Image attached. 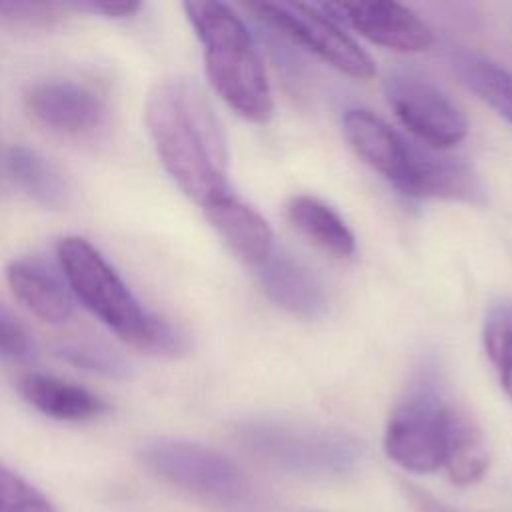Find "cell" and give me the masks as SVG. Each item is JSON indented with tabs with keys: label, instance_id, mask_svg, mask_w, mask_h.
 Instances as JSON below:
<instances>
[{
	"label": "cell",
	"instance_id": "6da1fadb",
	"mask_svg": "<svg viewBox=\"0 0 512 512\" xmlns=\"http://www.w3.org/2000/svg\"><path fill=\"white\" fill-rule=\"evenodd\" d=\"M144 120L164 170L190 200L204 208L232 192L224 126L198 82L160 80L146 98Z\"/></svg>",
	"mask_w": 512,
	"mask_h": 512
},
{
	"label": "cell",
	"instance_id": "7a4b0ae2",
	"mask_svg": "<svg viewBox=\"0 0 512 512\" xmlns=\"http://www.w3.org/2000/svg\"><path fill=\"white\" fill-rule=\"evenodd\" d=\"M384 450L408 472L444 470L458 486L476 484L488 468V448L480 428L430 378L418 382L392 410Z\"/></svg>",
	"mask_w": 512,
	"mask_h": 512
},
{
	"label": "cell",
	"instance_id": "3957f363",
	"mask_svg": "<svg viewBox=\"0 0 512 512\" xmlns=\"http://www.w3.org/2000/svg\"><path fill=\"white\" fill-rule=\"evenodd\" d=\"M342 132L360 160L410 198L476 202L482 196L468 164L418 148L370 110L348 108Z\"/></svg>",
	"mask_w": 512,
	"mask_h": 512
},
{
	"label": "cell",
	"instance_id": "277c9868",
	"mask_svg": "<svg viewBox=\"0 0 512 512\" xmlns=\"http://www.w3.org/2000/svg\"><path fill=\"white\" fill-rule=\"evenodd\" d=\"M56 254L72 292L120 340L158 356H178L186 348L184 336L170 322L142 308L126 282L88 240L62 238Z\"/></svg>",
	"mask_w": 512,
	"mask_h": 512
},
{
	"label": "cell",
	"instance_id": "5b68a950",
	"mask_svg": "<svg viewBox=\"0 0 512 512\" xmlns=\"http://www.w3.org/2000/svg\"><path fill=\"white\" fill-rule=\"evenodd\" d=\"M204 46V68L212 90L244 120L266 124L274 112L270 82L244 20L224 2L182 4Z\"/></svg>",
	"mask_w": 512,
	"mask_h": 512
},
{
	"label": "cell",
	"instance_id": "8992f818",
	"mask_svg": "<svg viewBox=\"0 0 512 512\" xmlns=\"http://www.w3.org/2000/svg\"><path fill=\"white\" fill-rule=\"evenodd\" d=\"M140 460L166 482L226 510L254 506L244 472L224 454L188 440L154 438L140 448Z\"/></svg>",
	"mask_w": 512,
	"mask_h": 512
},
{
	"label": "cell",
	"instance_id": "52a82bcc",
	"mask_svg": "<svg viewBox=\"0 0 512 512\" xmlns=\"http://www.w3.org/2000/svg\"><path fill=\"white\" fill-rule=\"evenodd\" d=\"M246 8L260 22L316 54L342 74L356 80H370L374 76L376 66L370 54L318 4L262 0L250 2Z\"/></svg>",
	"mask_w": 512,
	"mask_h": 512
},
{
	"label": "cell",
	"instance_id": "ba28073f",
	"mask_svg": "<svg viewBox=\"0 0 512 512\" xmlns=\"http://www.w3.org/2000/svg\"><path fill=\"white\" fill-rule=\"evenodd\" d=\"M384 92L400 124L426 148L448 150L466 138V114L434 80L398 70L388 76Z\"/></svg>",
	"mask_w": 512,
	"mask_h": 512
},
{
	"label": "cell",
	"instance_id": "9c48e42d",
	"mask_svg": "<svg viewBox=\"0 0 512 512\" xmlns=\"http://www.w3.org/2000/svg\"><path fill=\"white\" fill-rule=\"evenodd\" d=\"M242 438L252 452L292 472L340 474L348 470L358 456L356 444L342 436L276 424L248 426Z\"/></svg>",
	"mask_w": 512,
	"mask_h": 512
},
{
	"label": "cell",
	"instance_id": "30bf717a",
	"mask_svg": "<svg viewBox=\"0 0 512 512\" xmlns=\"http://www.w3.org/2000/svg\"><path fill=\"white\" fill-rule=\"evenodd\" d=\"M318 6L338 24L344 22L372 44L394 52L416 54L434 44L432 28L396 2H328Z\"/></svg>",
	"mask_w": 512,
	"mask_h": 512
},
{
	"label": "cell",
	"instance_id": "8fae6325",
	"mask_svg": "<svg viewBox=\"0 0 512 512\" xmlns=\"http://www.w3.org/2000/svg\"><path fill=\"white\" fill-rule=\"evenodd\" d=\"M30 112L46 126L80 134L94 130L106 116L104 102L86 86L70 80H46L26 94Z\"/></svg>",
	"mask_w": 512,
	"mask_h": 512
},
{
	"label": "cell",
	"instance_id": "7c38bea8",
	"mask_svg": "<svg viewBox=\"0 0 512 512\" xmlns=\"http://www.w3.org/2000/svg\"><path fill=\"white\" fill-rule=\"evenodd\" d=\"M266 296L286 312L314 320L326 312L328 298L322 282L300 260L288 252H276L258 266Z\"/></svg>",
	"mask_w": 512,
	"mask_h": 512
},
{
	"label": "cell",
	"instance_id": "4fadbf2b",
	"mask_svg": "<svg viewBox=\"0 0 512 512\" xmlns=\"http://www.w3.org/2000/svg\"><path fill=\"white\" fill-rule=\"evenodd\" d=\"M212 228L244 264L260 266L274 250V234L266 218L232 192L202 208Z\"/></svg>",
	"mask_w": 512,
	"mask_h": 512
},
{
	"label": "cell",
	"instance_id": "5bb4252c",
	"mask_svg": "<svg viewBox=\"0 0 512 512\" xmlns=\"http://www.w3.org/2000/svg\"><path fill=\"white\" fill-rule=\"evenodd\" d=\"M18 390L30 406L56 420L84 422L108 410L106 402L90 390L46 374L22 376Z\"/></svg>",
	"mask_w": 512,
	"mask_h": 512
},
{
	"label": "cell",
	"instance_id": "9a60e30c",
	"mask_svg": "<svg viewBox=\"0 0 512 512\" xmlns=\"http://www.w3.org/2000/svg\"><path fill=\"white\" fill-rule=\"evenodd\" d=\"M12 294L40 320L62 324L72 316V298L60 278L34 260H14L6 268Z\"/></svg>",
	"mask_w": 512,
	"mask_h": 512
},
{
	"label": "cell",
	"instance_id": "2e32d148",
	"mask_svg": "<svg viewBox=\"0 0 512 512\" xmlns=\"http://www.w3.org/2000/svg\"><path fill=\"white\" fill-rule=\"evenodd\" d=\"M286 218L304 238L334 258H350L356 252V238L350 226L314 196H292L286 202Z\"/></svg>",
	"mask_w": 512,
	"mask_h": 512
},
{
	"label": "cell",
	"instance_id": "e0dca14e",
	"mask_svg": "<svg viewBox=\"0 0 512 512\" xmlns=\"http://www.w3.org/2000/svg\"><path fill=\"white\" fill-rule=\"evenodd\" d=\"M446 64L470 92L512 124V72L508 68L470 50L448 52Z\"/></svg>",
	"mask_w": 512,
	"mask_h": 512
},
{
	"label": "cell",
	"instance_id": "ac0fdd59",
	"mask_svg": "<svg viewBox=\"0 0 512 512\" xmlns=\"http://www.w3.org/2000/svg\"><path fill=\"white\" fill-rule=\"evenodd\" d=\"M6 164L18 186L38 204L46 208H60L66 204V182L44 154L28 146H12Z\"/></svg>",
	"mask_w": 512,
	"mask_h": 512
},
{
	"label": "cell",
	"instance_id": "d6986e66",
	"mask_svg": "<svg viewBox=\"0 0 512 512\" xmlns=\"http://www.w3.org/2000/svg\"><path fill=\"white\" fill-rule=\"evenodd\" d=\"M482 340L500 386L512 400V304L496 306L488 314Z\"/></svg>",
	"mask_w": 512,
	"mask_h": 512
},
{
	"label": "cell",
	"instance_id": "ffe728a7",
	"mask_svg": "<svg viewBox=\"0 0 512 512\" xmlns=\"http://www.w3.org/2000/svg\"><path fill=\"white\" fill-rule=\"evenodd\" d=\"M54 352L66 364H72V366L92 372V374H100L106 378H128L130 376V364L100 344L62 342L54 348Z\"/></svg>",
	"mask_w": 512,
	"mask_h": 512
},
{
	"label": "cell",
	"instance_id": "44dd1931",
	"mask_svg": "<svg viewBox=\"0 0 512 512\" xmlns=\"http://www.w3.org/2000/svg\"><path fill=\"white\" fill-rule=\"evenodd\" d=\"M0 512H56V508L28 480L0 464Z\"/></svg>",
	"mask_w": 512,
	"mask_h": 512
},
{
	"label": "cell",
	"instance_id": "7402d4cb",
	"mask_svg": "<svg viewBox=\"0 0 512 512\" xmlns=\"http://www.w3.org/2000/svg\"><path fill=\"white\" fill-rule=\"evenodd\" d=\"M66 4L0 2V24L10 28H52L62 22Z\"/></svg>",
	"mask_w": 512,
	"mask_h": 512
},
{
	"label": "cell",
	"instance_id": "603a6c76",
	"mask_svg": "<svg viewBox=\"0 0 512 512\" xmlns=\"http://www.w3.org/2000/svg\"><path fill=\"white\" fill-rule=\"evenodd\" d=\"M34 344L22 324L0 306V356L10 360H28Z\"/></svg>",
	"mask_w": 512,
	"mask_h": 512
},
{
	"label": "cell",
	"instance_id": "cb8c5ba5",
	"mask_svg": "<svg viewBox=\"0 0 512 512\" xmlns=\"http://www.w3.org/2000/svg\"><path fill=\"white\" fill-rule=\"evenodd\" d=\"M68 8L78 10V12H90V14H100L106 18H130L140 10V4L136 2H72Z\"/></svg>",
	"mask_w": 512,
	"mask_h": 512
},
{
	"label": "cell",
	"instance_id": "d4e9b609",
	"mask_svg": "<svg viewBox=\"0 0 512 512\" xmlns=\"http://www.w3.org/2000/svg\"><path fill=\"white\" fill-rule=\"evenodd\" d=\"M404 492H406L410 506L416 512H456L450 506H446L444 502H440L438 498H434L432 494L420 490L418 486H404Z\"/></svg>",
	"mask_w": 512,
	"mask_h": 512
}]
</instances>
